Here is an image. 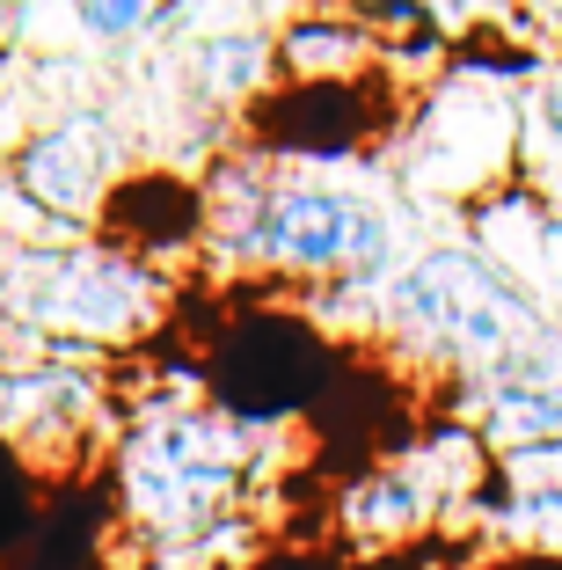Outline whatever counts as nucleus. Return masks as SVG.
I'll return each mask as SVG.
<instances>
[{"instance_id": "obj_13", "label": "nucleus", "mask_w": 562, "mask_h": 570, "mask_svg": "<svg viewBox=\"0 0 562 570\" xmlns=\"http://www.w3.org/2000/svg\"><path fill=\"white\" fill-rule=\"evenodd\" d=\"M541 125L562 139V73H548V88H541Z\"/></svg>"}, {"instance_id": "obj_2", "label": "nucleus", "mask_w": 562, "mask_h": 570, "mask_svg": "<svg viewBox=\"0 0 562 570\" xmlns=\"http://www.w3.org/2000/svg\"><path fill=\"white\" fill-rule=\"evenodd\" d=\"M176 285L110 235H0V344L110 358L168 322Z\"/></svg>"}, {"instance_id": "obj_6", "label": "nucleus", "mask_w": 562, "mask_h": 570, "mask_svg": "<svg viewBox=\"0 0 562 570\" xmlns=\"http://www.w3.org/2000/svg\"><path fill=\"white\" fill-rule=\"evenodd\" d=\"M110 424V373L67 352L0 344V439L22 453H81Z\"/></svg>"}, {"instance_id": "obj_8", "label": "nucleus", "mask_w": 562, "mask_h": 570, "mask_svg": "<svg viewBox=\"0 0 562 570\" xmlns=\"http://www.w3.org/2000/svg\"><path fill=\"white\" fill-rule=\"evenodd\" d=\"M270 59H278V81L293 88H365L395 51L381 30H365L344 8H307L270 37Z\"/></svg>"}, {"instance_id": "obj_10", "label": "nucleus", "mask_w": 562, "mask_h": 570, "mask_svg": "<svg viewBox=\"0 0 562 570\" xmlns=\"http://www.w3.org/2000/svg\"><path fill=\"white\" fill-rule=\"evenodd\" d=\"M278 81V59H270V30H219L190 51V96L205 110H256Z\"/></svg>"}, {"instance_id": "obj_12", "label": "nucleus", "mask_w": 562, "mask_h": 570, "mask_svg": "<svg viewBox=\"0 0 562 570\" xmlns=\"http://www.w3.org/2000/svg\"><path fill=\"white\" fill-rule=\"evenodd\" d=\"M154 8H161V0H73V16H81V30L96 37V45H125V37H139L154 22Z\"/></svg>"}, {"instance_id": "obj_9", "label": "nucleus", "mask_w": 562, "mask_h": 570, "mask_svg": "<svg viewBox=\"0 0 562 570\" xmlns=\"http://www.w3.org/2000/svg\"><path fill=\"white\" fill-rule=\"evenodd\" d=\"M438 520H446V504L431 498V483L410 469V453L351 475L344 498H336V527H344L358 549H402V541L431 534Z\"/></svg>"}, {"instance_id": "obj_1", "label": "nucleus", "mask_w": 562, "mask_h": 570, "mask_svg": "<svg viewBox=\"0 0 562 570\" xmlns=\"http://www.w3.org/2000/svg\"><path fill=\"white\" fill-rule=\"evenodd\" d=\"M395 213L322 176H278L256 154H227L205 176V256L270 285H381L395 271Z\"/></svg>"}, {"instance_id": "obj_3", "label": "nucleus", "mask_w": 562, "mask_h": 570, "mask_svg": "<svg viewBox=\"0 0 562 570\" xmlns=\"http://www.w3.org/2000/svg\"><path fill=\"white\" fill-rule=\"evenodd\" d=\"M373 336L402 358L446 373L453 387L512 366L519 352L562 336L526 285L475 249H424L373 285Z\"/></svg>"}, {"instance_id": "obj_4", "label": "nucleus", "mask_w": 562, "mask_h": 570, "mask_svg": "<svg viewBox=\"0 0 562 570\" xmlns=\"http://www.w3.org/2000/svg\"><path fill=\"white\" fill-rule=\"evenodd\" d=\"M264 417L198 403H147L117 439V512L147 541H213L219 520L248 498Z\"/></svg>"}, {"instance_id": "obj_7", "label": "nucleus", "mask_w": 562, "mask_h": 570, "mask_svg": "<svg viewBox=\"0 0 562 570\" xmlns=\"http://www.w3.org/2000/svg\"><path fill=\"white\" fill-rule=\"evenodd\" d=\"M453 395H461V424L496 469L562 461V373H482Z\"/></svg>"}, {"instance_id": "obj_5", "label": "nucleus", "mask_w": 562, "mask_h": 570, "mask_svg": "<svg viewBox=\"0 0 562 570\" xmlns=\"http://www.w3.org/2000/svg\"><path fill=\"white\" fill-rule=\"evenodd\" d=\"M117 184H125V147L102 110H67L59 125L22 139L8 161V190L59 235H102Z\"/></svg>"}, {"instance_id": "obj_11", "label": "nucleus", "mask_w": 562, "mask_h": 570, "mask_svg": "<svg viewBox=\"0 0 562 570\" xmlns=\"http://www.w3.org/2000/svg\"><path fill=\"white\" fill-rule=\"evenodd\" d=\"M475 512H490L496 534L562 556V469H541V475H512V469H504V483L482 490Z\"/></svg>"}]
</instances>
